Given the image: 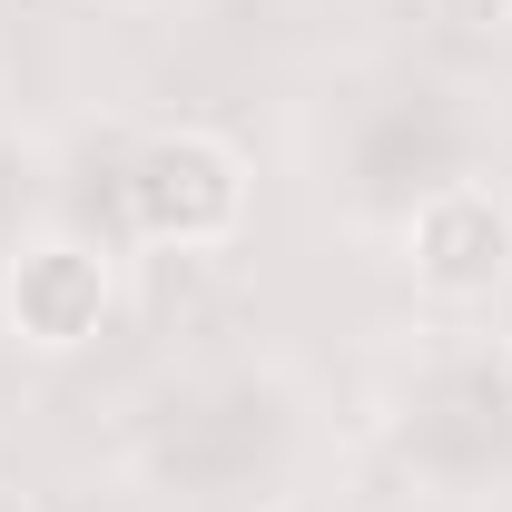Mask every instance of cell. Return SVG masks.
Listing matches in <instances>:
<instances>
[{
  "instance_id": "cell-1",
  "label": "cell",
  "mask_w": 512,
  "mask_h": 512,
  "mask_svg": "<svg viewBox=\"0 0 512 512\" xmlns=\"http://www.w3.org/2000/svg\"><path fill=\"white\" fill-rule=\"evenodd\" d=\"M128 237L148 247H227L247 227V158L217 138V128H158L128 148Z\"/></svg>"
},
{
  "instance_id": "cell-2",
  "label": "cell",
  "mask_w": 512,
  "mask_h": 512,
  "mask_svg": "<svg viewBox=\"0 0 512 512\" xmlns=\"http://www.w3.org/2000/svg\"><path fill=\"white\" fill-rule=\"evenodd\" d=\"M404 276H414V296H434L453 316L493 306L512 286V197L493 178H444L434 197H414V217H404Z\"/></svg>"
},
{
  "instance_id": "cell-3",
  "label": "cell",
  "mask_w": 512,
  "mask_h": 512,
  "mask_svg": "<svg viewBox=\"0 0 512 512\" xmlns=\"http://www.w3.org/2000/svg\"><path fill=\"white\" fill-rule=\"evenodd\" d=\"M119 306V266L89 247V237H30V247L0 266V316L20 345H40V355H69V345H89L99 325Z\"/></svg>"
},
{
  "instance_id": "cell-4",
  "label": "cell",
  "mask_w": 512,
  "mask_h": 512,
  "mask_svg": "<svg viewBox=\"0 0 512 512\" xmlns=\"http://www.w3.org/2000/svg\"><path fill=\"white\" fill-rule=\"evenodd\" d=\"M424 10L453 30H512V0H424Z\"/></svg>"
},
{
  "instance_id": "cell-5",
  "label": "cell",
  "mask_w": 512,
  "mask_h": 512,
  "mask_svg": "<svg viewBox=\"0 0 512 512\" xmlns=\"http://www.w3.org/2000/svg\"><path fill=\"white\" fill-rule=\"evenodd\" d=\"M0 512H30V503H20V493H10V483H0Z\"/></svg>"
}]
</instances>
